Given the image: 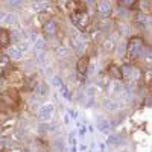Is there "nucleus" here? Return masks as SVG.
<instances>
[{"mask_svg":"<svg viewBox=\"0 0 152 152\" xmlns=\"http://www.w3.org/2000/svg\"><path fill=\"white\" fill-rule=\"evenodd\" d=\"M143 50H145V41H143V38L140 37H131L128 43H126V58L134 61L137 59L138 56H140L143 53Z\"/></svg>","mask_w":152,"mask_h":152,"instance_id":"f257e3e1","label":"nucleus"},{"mask_svg":"<svg viewBox=\"0 0 152 152\" xmlns=\"http://www.w3.org/2000/svg\"><path fill=\"white\" fill-rule=\"evenodd\" d=\"M70 20L76 28H79L81 31H84L88 24H90V15L85 11H75L70 14Z\"/></svg>","mask_w":152,"mask_h":152,"instance_id":"f03ea898","label":"nucleus"},{"mask_svg":"<svg viewBox=\"0 0 152 152\" xmlns=\"http://www.w3.org/2000/svg\"><path fill=\"white\" fill-rule=\"evenodd\" d=\"M53 113H55L53 104H50V102L41 104L40 108H38V120H40L41 123H49L53 117Z\"/></svg>","mask_w":152,"mask_h":152,"instance_id":"7ed1b4c3","label":"nucleus"},{"mask_svg":"<svg viewBox=\"0 0 152 152\" xmlns=\"http://www.w3.org/2000/svg\"><path fill=\"white\" fill-rule=\"evenodd\" d=\"M120 73H122V79L128 81V82H135V81H138V78H140L138 69H135L132 66H123L120 69Z\"/></svg>","mask_w":152,"mask_h":152,"instance_id":"20e7f679","label":"nucleus"},{"mask_svg":"<svg viewBox=\"0 0 152 152\" xmlns=\"http://www.w3.org/2000/svg\"><path fill=\"white\" fill-rule=\"evenodd\" d=\"M58 31H59V26H58V23L53 21V20H49L44 23V26H43V32L46 37H50V38H53L58 35Z\"/></svg>","mask_w":152,"mask_h":152,"instance_id":"39448f33","label":"nucleus"},{"mask_svg":"<svg viewBox=\"0 0 152 152\" xmlns=\"http://www.w3.org/2000/svg\"><path fill=\"white\" fill-rule=\"evenodd\" d=\"M96 9L102 17H110L113 14V6L110 2H97L96 3Z\"/></svg>","mask_w":152,"mask_h":152,"instance_id":"423d86ee","label":"nucleus"},{"mask_svg":"<svg viewBox=\"0 0 152 152\" xmlns=\"http://www.w3.org/2000/svg\"><path fill=\"white\" fill-rule=\"evenodd\" d=\"M88 67H90V59H88V56H81L78 61H76V72H78L79 75H84L88 72Z\"/></svg>","mask_w":152,"mask_h":152,"instance_id":"0eeeda50","label":"nucleus"},{"mask_svg":"<svg viewBox=\"0 0 152 152\" xmlns=\"http://www.w3.org/2000/svg\"><path fill=\"white\" fill-rule=\"evenodd\" d=\"M2 24H5V26H18V15L15 14V12H6L3 20H2Z\"/></svg>","mask_w":152,"mask_h":152,"instance_id":"6e6552de","label":"nucleus"},{"mask_svg":"<svg viewBox=\"0 0 152 152\" xmlns=\"http://www.w3.org/2000/svg\"><path fill=\"white\" fill-rule=\"evenodd\" d=\"M35 94L37 97H40V99H44L49 96V85L47 82H38L37 87H35Z\"/></svg>","mask_w":152,"mask_h":152,"instance_id":"1a4fd4ad","label":"nucleus"},{"mask_svg":"<svg viewBox=\"0 0 152 152\" xmlns=\"http://www.w3.org/2000/svg\"><path fill=\"white\" fill-rule=\"evenodd\" d=\"M102 49L105 50L107 53H111V52H114V50H116V40H114L113 37H108V38H105V40H104V43H102Z\"/></svg>","mask_w":152,"mask_h":152,"instance_id":"9d476101","label":"nucleus"},{"mask_svg":"<svg viewBox=\"0 0 152 152\" xmlns=\"http://www.w3.org/2000/svg\"><path fill=\"white\" fill-rule=\"evenodd\" d=\"M55 53H56V58L66 59V58H69V55H70V49H69L67 46H58L56 50H55Z\"/></svg>","mask_w":152,"mask_h":152,"instance_id":"9b49d317","label":"nucleus"},{"mask_svg":"<svg viewBox=\"0 0 152 152\" xmlns=\"http://www.w3.org/2000/svg\"><path fill=\"white\" fill-rule=\"evenodd\" d=\"M11 43V37H9V31L6 29H0V46L2 47H8V44Z\"/></svg>","mask_w":152,"mask_h":152,"instance_id":"f8f14e48","label":"nucleus"},{"mask_svg":"<svg viewBox=\"0 0 152 152\" xmlns=\"http://www.w3.org/2000/svg\"><path fill=\"white\" fill-rule=\"evenodd\" d=\"M43 50H46V40L43 37H38L37 41L34 43V52L40 53V52H43Z\"/></svg>","mask_w":152,"mask_h":152,"instance_id":"ddd939ff","label":"nucleus"},{"mask_svg":"<svg viewBox=\"0 0 152 152\" xmlns=\"http://www.w3.org/2000/svg\"><path fill=\"white\" fill-rule=\"evenodd\" d=\"M97 126H99V129L102 131L104 134L111 132V123H110L107 119H99V120H97Z\"/></svg>","mask_w":152,"mask_h":152,"instance_id":"4468645a","label":"nucleus"},{"mask_svg":"<svg viewBox=\"0 0 152 152\" xmlns=\"http://www.w3.org/2000/svg\"><path fill=\"white\" fill-rule=\"evenodd\" d=\"M8 56L9 58H12V59H15V61H20L21 58H23V53L20 52V50L17 49V47H8Z\"/></svg>","mask_w":152,"mask_h":152,"instance_id":"2eb2a0df","label":"nucleus"},{"mask_svg":"<svg viewBox=\"0 0 152 152\" xmlns=\"http://www.w3.org/2000/svg\"><path fill=\"white\" fill-rule=\"evenodd\" d=\"M119 107H120V104L116 99H107L105 100V110H108V111H117Z\"/></svg>","mask_w":152,"mask_h":152,"instance_id":"dca6fc26","label":"nucleus"},{"mask_svg":"<svg viewBox=\"0 0 152 152\" xmlns=\"http://www.w3.org/2000/svg\"><path fill=\"white\" fill-rule=\"evenodd\" d=\"M37 64H40V66H43V67H46V64H49L46 50H43V52H40V53H37Z\"/></svg>","mask_w":152,"mask_h":152,"instance_id":"f3484780","label":"nucleus"},{"mask_svg":"<svg viewBox=\"0 0 152 152\" xmlns=\"http://www.w3.org/2000/svg\"><path fill=\"white\" fill-rule=\"evenodd\" d=\"M108 73L113 76L114 79H122V73H120V69H119L117 66H113V64H111V66L108 67Z\"/></svg>","mask_w":152,"mask_h":152,"instance_id":"a211bd4d","label":"nucleus"},{"mask_svg":"<svg viewBox=\"0 0 152 152\" xmlns=\"http://www.w3.org/2000/svg\"><path fill=\"white\" fill-rule=\"evenodd\" d=\"M21 53H24V52H28V50L31 49V43L28 41V40H21V41H18L17 43V46H15Z\"/></svg>","mask_w":152,"mask_h":152,"instance_id":"6ab92c4d","label":"nucleus"},{"mask_svg":"<svg viewBox=\"0 0 152 152\" xmlns=\"http://www.w3.org/2000/svg\"><path fill=\"white\" fill-rule=\"evenodd\" d=\"M47 5L49 3H46V2H34L32 3V9L35 11V12H44L46 11V8H47Z\"/></svg>","mask_w":152,"mask_h":152,"instance_id":"aec40b11","label":"nucleus"},{"mask_svg":"<svg viewBox=\"0 0 152 152\" xmlns=\"http://www.w3.org/2000/svg\"><path fill=\"white\" fill-rule=\"evenodd\" d=\"M117 29H119V34H122V35H129V24H128V23L119 21Z\"/></svg>","mask_w":152,"mask_h":152,"instance_id":"412c9836","label":"nucleus"},{"mask_svg":"<svg viewBox=\"0 0 152 152\" xmlns=\"http://www.w3.org/2000/svg\"><path fill=\"white\" fill-rule=\"evenodd\" d=\"M135 5H137V2H134V0H122V2H119V6L126 8V9H132Z\"/></svg>","mask_w":152,"mask_h":152,"instance_id":"4be33fe9","label":"nucleus"},{"mask_svg":"<svg viewBox=\"0 0 152 152\" xmlns=\"http://www.w3.org/2000/svg\"><path fill=\"white\" fill-rule=\"evenodd\" d=\"M94 94H96V87L94 85H88L85 88V96L87 97H94Z\"/></svg>","mask_w":152,"mask_h":152,"instance_id":"5701e85b","label":"nucleus"},{"mask_svg":"<svg viewBox=\"0 0 152 152\" xmlns=\"http://www.w3.org/2000/svg\"><path fill=\"white\" fill-rule=\"evenodd\" d=\"M50 82H52L53 87H61L62 85L61 84V78H59V76H56V75H53L52 78H50Z\"/></svg>","mask_w":152,"mask_h":152,"instance_id":"b1692460","label":"nucleus"},{"mask_svg":"<svg viewBox=\"0 0 152 152\" xmlns=\"http://www.w3.org/2000/svg\"><path fill=\"white\" fill-rule=\"evenodd\" d=\"M93 104H94V97H87V96H85V99H84V105H85L87 108H90Z\"/></svg>","mask_w":152,"mask_h":152,"instance_id":"393cba45","label":"nucleus"},{"mask_svg":"<svg viewBox=\"0 0 152 152\" xmlns=\"http://www.w3.org/2000/svg\"><path fill=\"white\" fill-rule=\"evenodd\" d=\"M49 129H50V125L49 123H40V132H49Z\"/></svg>","mask_w":152,"mask_h":152,"instance_id":"a878e982","label":"nucleus"},{"mask_svg":"<svg viewBox=\"0 0 152 152\" xmlns=\"http://www.w3.org/2000/svg\"><path fill=\"white\" fill-rule=\"evenodd\" d=\"M6 5L9 8H23V2H8Z\"/></svg>","mask_w":152,"mask_h":152,"instance_id":"bb28decb","label":"nucleus"},{"mask_svg":"<svg viewBox=\"0 0 152 152\" xmlns=\"http://www.w3.org/2000/svg\"><path fill=\"white\" fill-rule=\"evenodd\" d=\"M146 105H148V107H151V97H148V99H146Z\"/></svg>","mask_w":152,"mask_h":152,"instance_id":"cd10ccee","label":"nucleus"},{"mask_svg":"<svg viewBox=\"0 0 152 152\" xmlns=\"http://www.w3.org/2000/svg\"><path fill=\"white\" fill-rule=\"evenodd\" d=\"M2 75H3V69H2V67H0V76H2Z\"/></svg>","mask_w":152,"mask_h":152,"instance_id":"c85d7f7f","label":"nucleus"},{"mask_svg":"<svg viewBox=\"0 0 152 152\" xmlns=\"http://www.w3.org/2000/svg\"><path fill=\"white\" fill-rule=\"evenodd\" d=\"M20 152H29V151H28V149H21Z\"/></svg>","mask_w":152,"mask_h":152,"instance_id":"c756f323","label":"nucleus"},{"mask_svg":"<svg viewBox=\"0 0 152 152\" xmlns=\"http://www.w3.org/2000/svg\"><path fill=\"white\" fill-rule=\"evenodd\" d=\"M3 149V145H2V142H0V151H2Z\"/></svg>","mask_w":152,"mask_h":152,"instance_id":"7c9ffc66","label":"nucleus"},{"mask_svg":"<svg viewBox=\"0 0 152 152\" xmlns=\"http://www.w3.org/2000/svg\"><path fill=\"white\" fill-rule=\"evenodd\" d=\"M2 58H3V56H2V53H0V61H2Z\"/></svg>","mask_w":152,"mask_h":152,"instance_id":"2f4dec72","label":"nucleus"},{"mask_svg":"<svg viewBox=\"0 0 152 152\" xmlns=\"http://www.w3.org/2000/svg\"><path fill=\"white\" fill-rule=\"evenodd\" d=\"M0 90H2V82H0Z\"/></svg>","mask_w":152,"mask_h":152,"instance_id":"473e14b6","label":"nucleus"}]
</instances>
